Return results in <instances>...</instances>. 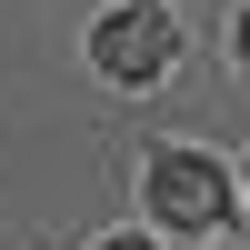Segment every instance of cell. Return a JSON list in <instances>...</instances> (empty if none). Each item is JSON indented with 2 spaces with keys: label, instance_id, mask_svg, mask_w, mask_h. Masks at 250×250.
<instances>
[{
  "label": "cell",
  "instance_id": "1",
  "mask_svg": "<svg viewBox=\"0 0 250 250\" xmlns=\"http://www.w3.org/2000/svg\"><path fill=\"white\" fill-rule=\"evenodd\" d=\"M170 50H180V40H170V10H160V0H120V10L90 30V60L110 80H160Z\"/></svg>",
  "mask_w": 250,
  "mask_h": 250
},
{
  "label": "cell",
  "instance_id": "2",
  "mask_svg": "<svg viewBox=\"0 0 250 250\" xmlns=\"http://www.w3.org/2000/svg\"><path fill=\"white\" fill-rule=\"evenodd\" d=\"M150 200H160V220L200 230V220H220V200H230V170L200 160V150H160L150 160Z\"/></svg>",
  "mask_w": 250,
  "mask_h": 250
},
{
  "label": "cell",
  "instance_id": "3",
  "mask_svg": "<svg viewBox=\"0 0 250 250\" xmlns=\"http://www.w3.org/2000/svg\"><path fill=\"white\" fill-rule=\"evenodd\" d=\"M240 70H250V10H240Z\"/></svg>",
  "mask_w": 250,
  "mask_h": 250
},
{
  "label": "cell",
  "instance_id": "4",
  "mask_svg": "<svg viewBox=\"0 0 250 250\" xmlns=\"http://www.w3.org/2000/svg\"><path fill=\"white\" fill-rule=\"evenodd\" d=\"M100 250H150V240H100Z\"/></svg>",
  "mask_w": 250,
  "mask_h": 250
}]
</instances>
